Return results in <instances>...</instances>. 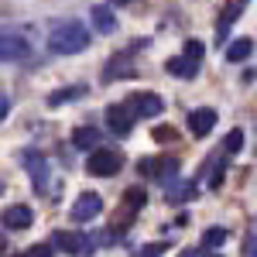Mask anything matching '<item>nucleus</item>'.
Masks as SVG:
<instances>
[{"instance_id": "423d86ee", "label": "nucleus", "mask_w": 257, "mask_h": 257, "mask_svg": "<svg viewBox=\"0 0 257 257\" xmlns=\"http://www.w3.org/2000/svg\"><path fill=\"white\" fill-rule=\"evenodd\" d=\"M89 24H93L96 35H113V31H117L113 4H93V7H89Z\"/></svg>"}, {"instance_id": "ddd939ff", "label": "nucleus", "mask_w": 257, "mask_h": 257, "mask_svg": "<svg viewBox=\"0 0 257 257\" xmlns=\"http://www.w3.org/2000/svg\"><path fill=\"white\" fill-rule=\"evenodd\" d=\"M24 161L31 168V185L35 189H45L48 185V165H45V158L41 155H24Z\"/></svg>"}, {"instance_id": "6ab92c4d", "label": "nucleus", "mask_w": 257, "mask_h": 257, "mask_svg": "<svg viewBox=\"0 0 257 257\" xmlns=\"http://www.w3.org/2000/svg\"><path fill=\"white\" fill-rule=\"evenodd\" d=\"M240 148H243V131L233 127V131L226 134V141H223V151H226V155H237Z\"/></svg>"}, {"instance_id": "a878e982", "label": "nucleus", "mask_w": 257, "mask_h": 257, "mask_svg": "<svg viewBox=\"0 0 257 257\" xmlns=\"http://www.w3.org/2000/svg\"><path fill=\"white\" fill-rule=\"evenodd\" d=\"M247 254L257 257V219H254V226H250V240H247Z\"/></svg>"}, {"instance_id": "412c9836", "label": "nucleus", "mask_w": 257, "mask_h": 257, "mask_svg": "<svg viewBox=\"0 0 257 257\" xmlns=\"http://www.w3.org/2000/svg\"><path fill=\"white\" fill-rule=\"evenodd\" d=\"M155 141H161V144H178V134H175V127H155Z\"/></svg>"}, {"instance_id": "5701e85b", "label": "nucleus", "mask_w": 257, "mask_h": 257, "mask_svg": "<svg viewBox=\"0 0 257 257\" xmlns=\"http://www.w3.org/2000/svg\"><path fill=\"white\" fill-rule=\"evenodd\" d=\"M144 192H141V189H127V209H131V213H138L141 206H144Z\"/></svg>"}, {"instance_id": "7ed1b4c3", "label": "nucleus", "mask_w": 257, "mask_h": 257, "mask_svg": "<svg viewBox=\"0 0 257 257\" xmlns=\"http://www.w3.org/2000/svg\"><path fill=\"white\" fill-rule=\"evenodd\" d=\"M52 243L59 247L62 254H72V257H89V250H93V240L86 233H79V230H59Z\"/></svg>"}, {"instance_id": "f03ea898", "label": "nucleus", "mask_w": 257, "mask_h": 257, "mask_svg": "<svg viewBox=\"0 0 257 257\" xmlns=\"http://www.w3.org/2000/svg\"><path fill=\"white\" fill-rule=\"evenodd\" d=\"M120 165H123V158H120L117 151H110V148H96L93 155H89V161H86V172L96 178H110L120 172Z\"/></svg>"}, {"instance_id": "f3484780", "label": "nucleus", "mask_w": 257, "mask_h": 257, "mask_svg": "<svg viewBox=\"0 0 257 257\" xmlns=\"http://www.w3.org/2000/svg\"><path fill=\"white\" fill-rule=\"evenodd\" d=\"M230 240V230L226 226H209L206 233H202V247H223Z\"/></svg>"}, {"instance_id": "c85d7f7f", "label": "nucleus", "mask_w": 257, "mask_h": 257, "mask_svg": "<svg viewBox=\"0 0 257 257\" xmlns=\"http://www.w3.org/2000/svg\"><path fill=\"white\" fill-rule=\"evenodd\" d=\"M192 257H216V254H192Z\"/></svg>"}, {"instance_id": "393cba45", "label": "nucleus", "mask_w": 257, "mask_h": 257, "mask_svg": "<svg viewBox=\"0 0 257 257\" xmlns=\"http://www.w3.org/2000/svg\"><path fill=\"white\" fill-rule=\"evenodd\" d=\"M24 254L28 257H55L52 254V243H35V247H28Z\"/></svg>"}, {"instance_id": "b1692460", "label": "nucleus", "mask_w": 257, "mask_h": 257, "mask_svg": "<svg viewBox=\"0 0 257 257\" xmlns=\"http://www.w3.org/2000/svg\"><path fill=\"white\" fill-rule=\"evenodd\" d=\"M165 250H168V243H148V247H141L134 257H161Z\"/></svg>"}, {"instance_id": "aec40b11", "label": "nucleus", "mask_w": 257, "mask_h": 257, "mask_svg": "<svg viewBox=\"0 0 257 257\" xmlns=\"http://www.w3.org/2000/svg\"><path fill=\"white\" fill-rule=\"evenodd\" d=\"M185 59L199 65V62L206 59V45H202V41H185Z\"/></svg>"}, {"instance_id": "4be33fe9", "label": "nucleus", "mask_w": 257, "mask_h": 257, "mask_svg": "<svg viewBox=\"0 0 257 257\" xmlns=\"http://www.w3.org/2000/svg\"><path fill=\"white\" fill-rule=\"evenodd\" d=\"M189 196H192V185H172L168 189V202H185Z\"/></svg>"}, {"instance_id": "c756f323", "label": "nucleus", "mask_w": 257, "mask_h": 257, "mask_svg": "<svg viewBox=\"0 0 257 257\" xmlns=\"http://www.w3.org/2000/svg\"><path fill=\"white\" fill-rule=\"evenodd\" d=\"M0 192H4V178H0Z\"/></svg>"}, {"instance_id": "7c9ffc66", "label": "nucleus", "mask_w": 257, "mask_h": 257, "mask_svg": "<svg viewBox=\"0 0 257 257\" xmlns=\"http://www.w3.org/2000/svg\"><path fill=\"white\" fill-rule=\"evenodd\" d=\"M18 257H28V254H18Z\"/></svg>"}, {"instance_id": "9d476101", "label": "nucleus", "mask_w": 257, "mask_h": 257, "mask_svg": "<svg viewBox=\"0 0 257 257\" xmlns=\"http://www.w3.org/2000/svg\"><path fill=\"white\" fill-rule=\"evenodd\" d=\"M213 127H216V110H213V106H199V110L189 113V131H192L196 138H206Z\"/></svg>"}, {"instance_id": "6e6552de", "label": "nucleus", "mask_w": 257, "mask_h": 257, "mask_svg": "<svg viewBox=\"0 0 257 257\" xmlns=\"http://www.w3.org/2000/svg\"><path fill=\"white\" fill-rule=\"evenodd\" d=\"M106 127H110L113 134H131V127H134L131 106H127V103H110V106H106Z\"/></svg>"}, {"instance_id": "9b49d317", "label": "nucleus", "mask_w": 257, "mask_h": 257, "mask_svg": "<svg viewBox=\"0 0 257 257\" xmlns=\"http://www.w3.org/2000/svg\"><path fill=\"white\" fill-rule=\"evenodd\" d=\"M31 219H35V213H31L28 206H21V202H18V206H11V209L4 213V226H7V230H28Z\"/></svg>"}, {"instance_id": "cd10ccee", "label": "nucleus", "mask_w": 257, "mask_h": 257, "mask_svg": "<svg viewBox=\"0 0 257 257\" xmlns=\"http://www.w3.org/2000/svg\"><path fill=\"white\" fill-rule=\"evenodd\" d=\"M4 113H7V96L0 93V120H4Z\"/></svg>"}, {"instance_id": "dca6fc26", "label": "nucleus", "mask_w": 257, "mask_h": 257, "mask_svg": "<svg viewBox=\"0 0 257 257\" xmlns=\"http://www.w3.org/2000/svg\"><path fill=\"white\" fill-rule=\"evenodd\" d=\"M250 52H254V41L250 38H237L226 45V62H243L250 59Z\"/></svg>"}, {"instance_id": "bb28decb", "label": "nucleus", "mask_w": 257, "mask_h": 257, "mask_svg": "<svg viewBox=\"0 0 257 257\" xmlns=\"http://www.w3.org/2000/svg\"><path fill=\"white\" fill-rule=\"evenodd\" d=\"M219 182H223V165H213V175H209V185L219 189Z\"/></svg>"}, {"instance_id": "a211bd4d", "label": "nucleus", "mask_w": 257, "mask_h": 257, "mask_svg": "<svg viewBox=\"0 0 257 257\" xmlns=\"http://www.w3.org/2000/svg\"><path fill=\"white\" fill-rule=\"evenodd\" d=\"M86 96V86H69V89H59V93H52L48 96V103L52 106H62V103H69V99H79Z\"/></svg>"}, {"instance_id": "39448f33", "label": "nucleus", "mask_w": 257, "mask_h": 257, "mask_svg": "<svg viewBox=\"0 0 257 257\" xmlns=\"http://www.w3.org/2000/svg\"><path fill=\"white\" fill-rule=\"evenodd\" d=\"M28 55H31V45L24 41V35H11V31L0 35V62H21Z\"/></svg>"}, {"instance_id": "2f4dec72", "label": "nucleus", "mask_w": 257, "mask_h": 257, "mask_svg": "<svg viewBox=\"0 0 257 257\" xmlns=\"http://www.w3.org/2000/svg\"><path fill=\"white\" fill-rule=\"evenodd\" d=\"M254 151H257V144H254Z\"/></svg>"}, {"instance_id": "f8f14e48", "label": "nucleus", "mask_w": 257, "mask_h": 257, "mask_svg": "<svg viewBox=\"0 0 257 257\" xmlns=\"http://www.w3.org/2000/svg\"><path fill=\"white\" fill-rule=\"evenodd\" d=\"M72 144L79 148V151H96V144H99V131L93 127V123H86V127H76L72 131Z\"/></svg>"}, {"instance_id": "1a4fd4ad", "label": "nucleus", "mask_w": 257, "mask_h": 257, "mask_svg": "<svg viewBox=\"0 0 257 257\" xmlns=\"http://www.w3.org/2000/svg\"><path fill=\"white\" fill-rule=\"evenodd\" d=\"M127 106H131V113H138V117H158L161 110H165L161 96H155V93H134Z\"/></svg>"}, {"instance_id": "f257e3e1", "label": "nucleus", "mask_w": 257, "mask_h": 257, "mask_svg": "<svg viewBox=\"0 0 257 257\" xmlns=\"http://www.w3.org/2000/svg\"><path fill=\"white\" fill-rule=\"evenodd\" d=\"M48 48L52 55H76L82 48H89V28L82 21H59L48 35Z\"/></svg>"}, {"instance_id": "20e7f679", "label": "nucleus", "mask_w": 257, "mask_h": 257, "mask_svg": "<svg viewBox=\"0 0 257 257\" xmlns=\"http://www.w3.org/2000/svg\"><path fill=\"white\" fill-rule=\"evenodd\" d=\"M138 172L144 178H158V182H168L172 175H178V161L168 155V158H141Z\"/></svg>"}, {"instance_id": "4468645a", "label": "nucleus", "mask_w": 257, "mask_h": 257, "mask_svg": "<svg viewBox=\"0 0 257 257\" xmlns=\"http://www.w3.org/2000/svg\"><path fill=\"white\" fill-rule=\"evenodd\" d=\"M165 69H168V76H178V79H192V76L199 72V65H196V62H189L185 55L168 59V62H165Z\"/></svg>"}, {"instance_id": "2eb2a0df", "label": "nucleus", "mask_w": 257, "mask_h": 257, "mask_svg": "<svg viewBox=\"0 0 257 257\" xmlns=\"http://www.w3.org/2000/svg\"><path fill=\"white\" fill-rule=\"evenodd\" d=\"M243 7H247V4H226V11H223L219 21H216V38L219 41H226V31H230V24L243 14Z\"/></svg>"}, {"instance_id": "0eeeda50", "label": "nucleus", "mask_w": 257, "mask_h": 257, "mask_svg": "<svg viewBox=\"0 0 257 257\" xmlns=\"http://www.w3.org/2000/svg\"><path fill=\"white\" fill-rule=\"evenodd\" d=\"M103 213V199L96 192H82L76 202H72V219L76 223H89V219H96Z\"/></svg>"}]
</instances>
